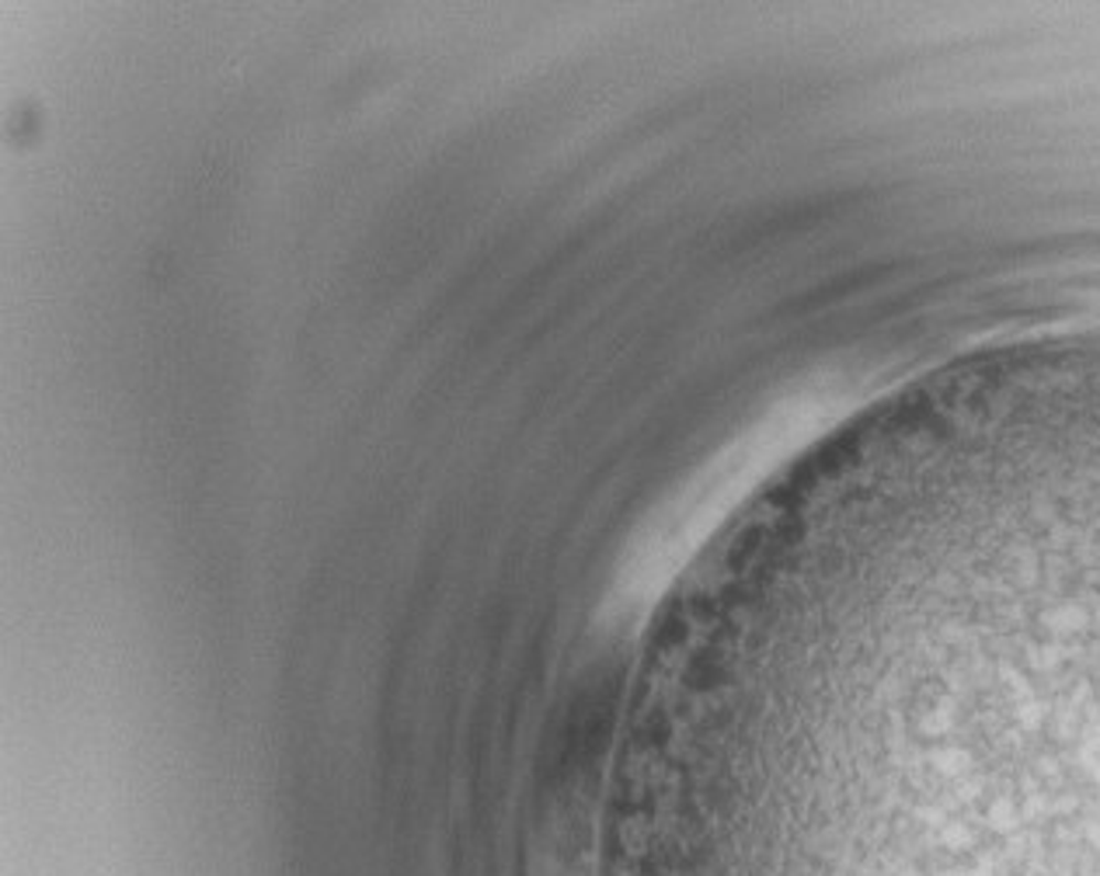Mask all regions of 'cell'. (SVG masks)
Segmentation results:
<instances>
[{
	"label": "cell",
	"instance_id": "cell-1",
	"mask_svg": "<svg viewBox=\"0 0 1100 876\" xmlns=\"http://www.w3.org/2000/svg\"><path fill=\"white\" fill-rule=\"evenodd\" d=\"M955 397H958V393H951V397H940V401H934V404H923V407H916V410H905V414H898V418H892V421H884V425L871 428L868 435H860V438H871V435H874V431H881V428H889V425H895V421H905V418H913V414H919V410H930V407H937V404H944V401H955ZM860 438H853L850 446H857ZM850 446H843V449H850ZM843 449H839V452H843ZM839 452H836V456H839ZM823 467H829V463H823ZM823 467H818V470H823ZM818 477H823V473H818ZM812 488H815V484H808V480L802 484V491H805V494H808ZM808 501H812V497H808ZM797 508H802V505H797V501H791V505H787V512H791L787 518H791L794 525H797V518H794V512H797ZM784 533H787V522L781 518V522H776L773 536H770V543H773V546H766V550H763V557H760V563H756V574H760V578H749V584H745V595H749V591H756V588H760V581L766 584V578H763V574H766V563H770V557H773V554H781V550H776V546H781ZM797 533H802V529H797ZM781 557H784V554H781ZM773 591H776V588H773ZM745 595H742V599H745Z\"/></svg>",
	"mask_w": 1100,
	"mask_h": 876
},
{
	"label": "cell",
	"instance_id": "cell-2",
	"mask_svg": "<svg viewBox=\"0 0 1100 876\" xmlns=\"http://www.w3.org/2000/svg\"><path fill=\"white\" fill-rule=\"evenodd\" d=\"M794 536H797V533H791V536H787V543H784V557H787V550H791V543H794ZM784 557H776V563H773V571H770V578H766L770 584H773V574H776V567H781V563H787ZM794 571H797V567H794ZM770 584H763V591H760V599H756V609L763 605V599H766V591H770ZM781 616H784V612H781ZM781 616H776V626H766L763 633H756V637H752V640H749V633H752V623H756V612H752V616H749V626H745V637H742V650H739V665H742V661H745V657H749L752 650H756V647H760V644H763L766 637H773V633H776V629H784V626H781ZM763 620H766V616H763ZM784 633H787V629H784ZM739 665H736V668H739Z\"/></svg>",
	"mask_w": 1100,
	"mask_h": 876
}]
</instances>
